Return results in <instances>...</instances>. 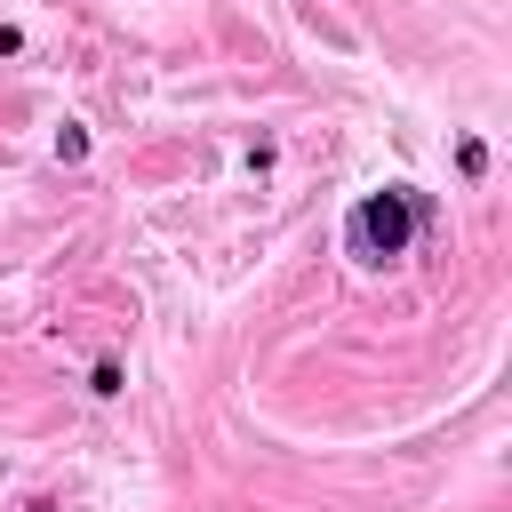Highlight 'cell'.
Returning a JSON list of instances; mask_svg holds the SVG:
<instances>
[{
  "mask_svg": "<svg viewBox=\"0 0 512 512\" xmlns=\"http://www.w3.org/2000/svg\"><path fill=\"white\" fill-rule=\"evenodd\" d=\"M456 160H464V176H480V168H488V144H480V136H464V144H456Z\"/></svg>",
  "mask_w": 512,
  "mask_h": 512,
  "instance_id": "3957f363",
  "label": "cell"
},
{
  "mask_svg": "<svg viewBox=\"0 0 512 512\" xmlns=\"http://www.w3.org/2000/svg\"><path fill=\"white\" fill-rule=\"evenodd\" d=\"M56 160H88V128L64 120V128H56Z\"/></svg>",
  "mask_w": 512,
  "mask_h": 512,
  "instance_id": "7a4b0ae2",
  "label": "cell"
},
{
  "mask_svg": "<svg viewBox=\"0 0 512 512\" xmlns=\"http://www.w3.org/2000/svg\"><path fill=\"white\" fill-rule=\"evenodd\" d=\"M344 240H352L360 264H392V256H408V240H416V208H408V192H400V184L368 192V200L352 208Z\"/></svg>",
  "mask_w": 512,
  "mask_h": 512,
  "instance_id": "6da1fadb",
  "label": "cell"
}]
</instances>
